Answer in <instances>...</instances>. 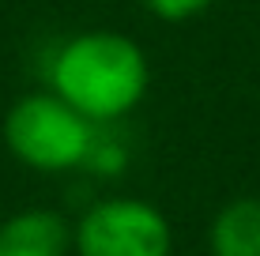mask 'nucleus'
Wrapping results in <instances>:
<instances>
[{
	"instance_id": "3",
	"label": "nucleus",
	"mask_w": 260,
	"mask_h": 256,
	"mask_svg": "<svg viewBox=\"0 0 260 256\" xmlns=\"http://www.w3.org/2000/svg\"><path fill=\"white\" fill-rule=\"evenodd\" d=\"M76 256H170L174 230L151 200L110 196L98 200L72 226Z\"/></svg>"
},
{
	"instance_id": "6",
	"label": "nucleus",
	"mask_w": 260,
	"mask_h": 256,
	"mask_svg": "<svg viewBox=\"0 0 260 256\" xmlns=\"http://www.w3.org/2000/svg\"><path fill=\"white\" fill-rule=\"evenodd\" d=\"M215 0H143V8H147L155 19L162 23H185V19H196L200 12H208Z\"/></svg>"
},
{
	"instance_id": "4",
	"label": "nucleus",
	"mask_w": 260,
	"mask_h": 256,
	"mask_svg": "<svg viewBox=\"0 0 260 256\" xmlns=\"http://www.w3.org/2000/svg\"><path fill=\"white\" fill-rule=\"evenodd\" d=\"M76 252V234L64 215L49 207H26L0 223V256H68Z\"/></svg>"
},
{
	"instance_id": "1",
	"label": "nucleus",
	"mask_w": 260,
	"mask_h": 256,
	"mask_svg": "<svg viewBox=\"0 0 260 256\" xmlns=\"http://www.w3.org/2000/svg\"><path fill=\"white\" fill-rule=\"evenodd\" d=\"M151 64L128 34L87 30L53 53L49 91L91 125H113L147 98Z\"/></svg>"
},
{
	"instance_id": "5",
	"label": "nucleus",
	"mask_w": 260,
	"mask_h": 256,
	"mask_svg": "<svg viewBox=\"0 0 260 256\" xmlns=\"http://www.w3.org/2000/svg\"><path fill=\"white\" fill-rule=\"evenodd\" d=\"M208 249L211 256H260V196H238L219 207Z\"/></svg>"
},
{
	"instance_id": "2",
	"label": "nucleus",
	"mask_w": 260,
	"mask_h": 256,
	"mask_svg": "<svg viewBox=\"0 0 260 256\" xmlns=\"http://www.w3.org/2000/svg\"><path fill=\"white\" fill-rule=\"evenodd\" d=\"M4 143L23 166L38 173H64L91 162L98 125L76 113L53 91L23 94L4 117Z\"/></svg>"
}]
</instances>
